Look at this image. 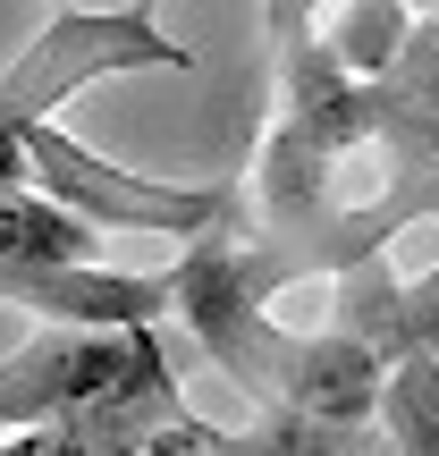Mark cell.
<instances>
[{"label":"cell","mask_w":439,"mask_h":456,"mask_svg":"<svg viewBox=\"0 0 439 456\" xmlns=\"http://www.w3.org/2000/svg\"><path fill=\"white\" fill-rule=\"evenodd\" d=\"M372 431L389 456H439V363L431 355H406V363L380 372Z\"/></svg>","instance_id":"9c48e42d"},{"label":"cell","mask_w":439,"mask_h":456,"mask_svg":"<svg viewBox=\"0 0 439 456\" xmlns=\"http://www.w3.org/2000/svg\"><path fill=\"white\" fill-rule=\"evenodd\" d=\"M0 262H102V228L51 195H0Z\"/></svg>","instance_id":"52a82bcc"},{"label":"cell","mask_w":439,"mask_h":456,"mask_svg":"<svg viewBox=\"0 0 439 456\" xmlns=\"http://www.w3.org/2000/svg\"><path fill=\"white\" fill-rule=\"evenodd\" d=\"M406 34H414V9L406 0H329V17H321V43H329V60L346 68V77H389V60L406 51Z\"/></svg>","instance_id":"ba28073f"},{"label":"cell","mask_w":439,"mask_h":456,"mask_svg":"<svg viewBox=\"0 0 439 456\" xmlns=\"http://www.w3.org/2000/svg\"><path fill=\"white\" fill-rule=\"evenodd\" d=\"M135 456H203V440H195V414H178L169 431H152V440L135 448Z\"/></svg>","instance_id":"8fae6325"},{"label":"cell","mask_w":439,"mask_h":456,"mask_svg":"<svg viewBox=\"0 0 439 456\" xmlns=\"http://www.w3.org/2000/svg\"><path fill=\"white\" fill-rule=\"evenodd\" d=\"M195 68L203 51H186L152 0H127V9H68L60 0L0 68V127L60 118L85 85H110V77H195Z\"/></svg>","instance_id":"6da1fadb"},{"label":"cell","mask_w":439,"mask_h":456,"mask_svg":"<svg viewBox=\"0 0 439 456\" xmlns=\"http://www.w3.org/2000/svg\"><path fill=\"white\" fill-rule=\"evenodd\" d=\"M372 152L389 161V178L439 169V9L414 17L389 77H372Z\"/></svg>","instance_id":"5b68a950"},{"label":"cell","mask_w":439,"mask_h":456,"mask_svg":"<svg viewBox=\"0 0 439 456\" xmlns=\"http://www.w3.org/2000/svg\"><path fill=\"white\" fill-rule=\"evenodd\" d=\"M161 355V330H43L0 363V431H51Z\"/></svg>","instance_id":"3957f363"},{"label":"cell","mask_w":439,"mask_h":456,"mask_svg":"<svg viewBox=\"0 0 439 456\" xmlns=\"http://www.w3.org/2000/svg\"><path fill=\"white\" fill-rule=\"evenodd\" d=\"M329 330L355 338L363 355H380V363H406V355L439 363V262L414 271V279H397L389 254L346 262V271L329 279Z\"/></svg>","instance_id":"277c9868"},{"label":"cell","mask_w":439,"mask_h":456,"mask_svg":"<svg viewBox=\"0 0 439 456\" xmlns=\"http://www.w3.org/2000/svg\"><path fill=\"white\" fill-rule=\"evenodd\" d=\"M380 456H389V448H380Z\"/></svg>","instance_id":"5bb4252c"},{"label":"cell","mask_w":439,"mask_h":456,"mask_svg":"<svg viewBox=\"0 0 439 456\" xmlns=\"http://www.w3.org/2000/svg\"><path fill=\"white\" fill-rule=\"evenodd\" d=\"M34 186V161H26V135L0 127V195H26Z\"/></svg>","instance_id":"30bf717a"},{"label":"cell","mask_w":439,"mask_h":456,"mask_svg":"<svg viewBox=\"0 0 439 456\" xmlns=\"http://www.w3.org/2000/svg\"><path fill=\"white\" fill-rule=\"evenodd\" d=\"M152 9H161V0H152Z\"/></svg>","instance_id":"4fadbf2b"},{"label":"cell","mask_w":439,"mask_h":456,"mask_svg":"<svg viewBox=\"0 0 439 456\" xmlns=\"http://www.w3.org/2000/svg\"><path fill=\"white\" fill-rule=\"evenodd\" d=\"M203 456H380L372 423H321V414H288V406H254L245 431L195 423Z\"/></svg>","instance_id":"8992f818"},{"label":"cell","mask_w":439,"mask_h":456,"mask_svg":"<svg viewBox=\"0 0 439 456\" xmlns=\"http://www.w3.org/2000/svg\"><path fill=\"white\" fill-rule=\"evenodd\" d=\"M26 135V161H34V195L68 203L77 220H93L102 237H169V245H195L203 228H220L228 212L245 203V178H203V186H178V178H144V169L110 161V152L77 144L60 118H34Z\"/></svg>","instance_id":"7a4b0ae2"},{"label":"cell","mask_w":439,"mask_h":456,"mask_svg":"<svg viewBox=\"0 0 439 456\" xmlns=\"http://www.w3.org/2000/svg\"><path fill=\"white\" fill-rule=\"evenodd\" d=\"M406 9H414V17H431V9H439V0H406Z\"/></svg>","instance_id":"7c38bea8"}]
</instances>
